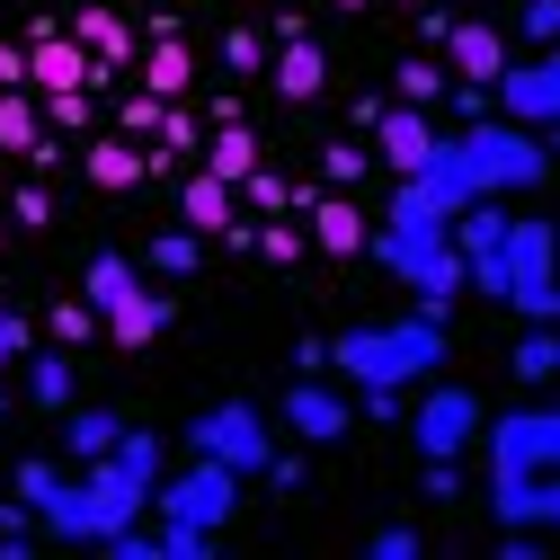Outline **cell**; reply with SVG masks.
<instances>
[{
  "label": "cell",
  "instance_id": "6da1fadb",
  "mask_svg": "<svg viewBox=\"0 0 560 560\" xmlns=\"http://www.w3.org/2000/svg\"><path fill=\"white\" fill-rule=\"evenodd\" d=\"M329 365L347 374V383H392V392H409L418 374H436L445 365V312H428L418 303L409 320H383V329H347V338H329Z\"/></svg>",
  "mask_w": 560,
  "mask_h": 560
},
{
  "label": "cell",
  "instance_id": "7a4b0ae2",
  "mask_svg": "<svg viewBox=\"0 0 560 560\" xmlns=\"http://www.w3.org/2000/svg\"><path fill=\"white\" fill-rule=\"evenodd\" d=\"M454 143H463V161H471L480 196H516V187H542V178H551L542 133H525L516 116H480V125H463V133H454Z\"/></svg>",
  "mask_w": 560,
  "mask_h": 560
},
{
  "label": "cell",
  "instance_id": "3957f363",
  "mask_svg": "<svg viewBox=\"0 0 560 560\" xmlns=\"http://www.w3.org/2000/svg\"><path fill=\"white\" fill-rule=\"evenodd\" d=\"M152 508H161V525H205V534H214V525L241 508V471H232V463H214V454H196L178 480H161V489H152Z\"/></svg>",
  "mask_w": 560,
  "mask_h": 560
},
{
  "label": "cell",
  "instance_id": "277c9868",
  "mask_svg": "<svg viewBox=\"0 0 560 560\" xmlns=\"http://www.w3.org/2000/svg\"><path fill=\"white\" fill-rule=\"evenodd\" d=\"M187 445H196V454H214V463H232L241 480L276 463V428H267V418H258L249 400H223V409H205L196 428H187Z\"/></svg>",
  "mask_w": 560,
  "mask_h": 560
},
{
  "label": "cell",
  "instance_id": "5b68a950",
  "mask_svg": "<svg viewBox=\"0 0 560 560\" xmlns=\"http://www.w3.org/2000/svg\"><path fill=\"white\" fill-rule=\"evenodd\" d=\"M409 436H418V463H463V445L480 436V400H471L463 383H436L428 400H418Z\"/></svg>",
  "mask_w": 560,
  "mask_h": 560
},
{
  "label": "cell",
  "instance_id": "8992f818",
  "mask_svg": "<svg viewBox=\"0 0 560 560\" xmlns=\"http://www.w3.org/2000/svg\"><path fill=\"white\" fill-rule=\"evenodd\" d=\"M551 463H560V409L489 418V480H499V471H551Z\"/></svg>",
  "mask_w": 560,
  "mask_h": 560
},
{
  "label": "cell",
  "instance_id": "52a82bcc",
  "mask_svg": "<svg viewBox=\"0 0 560 560\" xmlns=\"http://www.w3.org/2000/svg\"><path fill=\"white\" fill-rule=\"evenodd\" d=\"M489 516L560 534V463H551V471H499V480H489Z\"/></svg>",
  "mask_w": 560,
  "mask_h": 560
},
{
  "label": "cell",
  "instance_id": "ba28073f",
  "mask_svg": "<svg viewBox=\"0 0 560 560\" xmlns=\"http://www.w3.org/2000/svg\"><path fill=\"white\" fill-rule=\"evenodd\" d=\"M374 143H383V170H392V178H418V170H428V152L445 143V133H436V116H428V107L392 98V107H383V125H374Z\"/></svg>",
  "mask_w": 560,
  "mask_h": 560
},
{
  "label": "cell",
  "instance_id": "9c48e42d",
  "mask_svg": "<svg viewBox=\"0 0 560 560\" xmlns=\"http://www.w3.org/2000/svg\"><path fill=\"white\" fill-rule=\"evenodd\" d=\"M27 81H36L45 98H54V90H90V81H98V62H90V45H81V36H62V27L45 19V27H36V45H27Z\"/></svg>",
  "mask_w": 560,
  "mask_h": 560
},
{
  "label": "cell",
  "instance_id": "30bf717a",
  "mask_svg": "<svg viewBox=\"0 0 560 560\" xmlns=\"http://www.w3.org/2000/svg\"><path fill=\"white\" fill-rule=\"evenodd\" d=\"M499 107L516 125H560V45H542V62H525V72L499 81Z\"/></svg>",
  "mask_w": 560,
  "mask_h": 560
},
{
  "label": "cell",
  "instance_id": "8fae6325",
  "mask_svg": "<svg viewBox=\"0 0 560 560\" xmlns=\"http://www.w3.org/2000/svg\"><path fill=\"white\" fill-rule=\"evenodd\" d=\"M285 428H294L303 445H338L347 428H357V418H347V400H338L329 383H312V374H303V383L285 392Z\"/></svg>",
  "mask_w": 560,
  "mask_h": 560
},
{
  "label": "cell",
  "instance_id": "7c38bea8",
  "mask_svg": "<svg viewBox=\"0 0 560 560\" xmlns=\"http://www.w3.org/2000/svg\"><path fill=\"white\" fill-rule=\"evenodd\" d=\"M542 276H560V232L542 214H516L508 223V294L516 285H542Z\"/></svg>",
  "mask_w": 560,
  "mask_h": 560
},
{
  "label": "cell",
  "instance_id": "4fadbf2b",
  "mask_svg": "<svg viewBox=\"0 0 560 560\" xmlns=\"http://www.w3.org/2000/svg\"><path fill=\"white\" fill-rule=\"evenodd\" d=\"M445 62H454L463 81H489V90H499V81H508V36H499V27H480V19H454Z\"/></svg>",
  "mask_w": 560,
  "mask_h": 560
},
{
  "label": "cell",
  "instance_id": "5bb4252c",
  "mask_svg": "<svg viewBox=\"0 0 560 560\" xmlns=\"http://www.w3.org/2000/svg\"><path fill=\"white\" fill-rule=\"evenodd\" d=\"M303 214H312V249H329V258H357V249H365V214H357V187H338V196H312Z\"/></svg>",
  "mask_w": 560,
  "mask_h": 560
},
{
  "label": "cell",
  "instance_id": "9a60e30c",
  "mask_svg": "<svg viewBox=\"0 0 560 560\" xmlns=\"http://www.w3.org/2000/svg\"><path fill=\"white\" fill-rule=\"evenodd\" d=\"M232 205H241V187H232V178L196 170V178L178 187V223H187V232H232Z\"/></svg>",
  "mask_w": 560,
  "mask_h": 560
},
{
  "label": "cell",
  "instance_id": "2e32d148",
  "mask_svg": "<svg viewBox=\"0 0 560 560\" xmlns=\"http://www.w3.org/2000/svg\"><path fill=\"white\" fill-rule=\"evenodd\" d=\"M161 329H170V294H161V285H133V294L107 312V338H116V347H152Z\"/></svg>",
  "mask_w": 560,
  "mask_h": 560
},
{
  "label": "cell",
  "instance_id": "e0dca14e",
  "mask_svg": "<svg viewBox=\"0 0 560 560\" xmlns=\"http://www.w3.org/2000/svg\"><path fill=\"white\" fill-rule=\"evenodd\" d=\"M418 187H428V196L445 205V214H463V205L480 196V178H471V161H463V143H454V133H445L436 152H428V170H418Z\"/></svg>",
  "mask_w": 560,
  "mask_h": 560
},
{
  "label": "cell",
  "instance_id": "ac0fdd59",
  "mask_svg": "<svg viewBox=\"0 0 560 560\" xmlns=\"http://www.w3.org/2000/svg\"><path fill=\"white\" fill-rule=\"evenodd\" d=\"M72 36L90 45V62H98V72H125V62H133V27H125L116 10H98V0L72 19Z\"/></svg>",
  "mask_w": 560,
  "mask_h": 560
},
{
  "label": "cell",
  "instance_id": "d6986e66",
  "mask_svg": "<svg viewBox=\"0 0 560 560\" xmlns=\"http://www.w3.org/2000/svg\"><path fill=\"white\" fill-rule=\"evenodd\" d=\"M267 81H276V98H294V107H303V98H320V90H329V62H320V45H312V36H294L285 54H276V72H267Z\"/></svg>",
  "mask_w": 560,
  "mask_h": 560
},
{
  "label": "cell",
  "instance_id": "ffe728a7",
  "mask_svg": "<svg viewBox=\"0 0 560 560\" xmlns=\"http://www.w3.org/2000/svg\"><path fill=\"white\" fill-rule=\"evenodd\" d=\"M508 223H516V214H499V196H471L463 214H454V249H463V267L489 258V249H508Z\"/></svg>",
  "mask_w": 560,
  "mask_h": 560
},
{
  "label": "cell",
  "instance_id": "44dd1931",
  "mask_svg": "<svg viewBox=\"0 0 560 560\" xmlns=\"http://www.w3.org/2000/svg\"><path fill=\"white\" fill-rule=\"evenodd\" d=\"M187 81H196V54H187L178 36H152V54H143V90H161V98H187Z\"/></svg>",
  "mask_w": 560,
  "mask_h": 560
},
{
  "label": "cell",
  "instance_id": "7402d4cb",
  "mask_svg": "<svg viewBox=\"0 0 560 560\" xmlns=\"http://www.w3.org/2000/svg\"><path fill=\"white\" fill-rule=\"evenodd\" d=\"M143 152H133V133L125 143H90V187H107V196H125V187H143Z\"/></svg>",
  "mask_w": 560,
  "mask_h": 560
},
{
  "label": "cell",
  "instance_id": "603a6c76",
  "mask_svg": "<svg viewBox=\"0 0 560 560\" xmlns=\"http://www.w3.org/2000/svg\"><path fill=\"white\" fill-rule=\"evenodd\" d=\"M116 436H125V418H116V409H81L72 428H62L72 463H107V454H116Z\"/></svg>",
  "mask_w": 560,
  "mask_h": 560
},
{
  "label": "cell",
  "instance_id": "cb8c5ba5",
  "mask_svg": "<svg viewBox=\"0 0 560 560\" xmlns=\"http://www.w3.org/2000/svg\"><path fill=\"white\" fill-rule=\"evenodd\" d=\"M205 170H214V178H232V187H241V178L258 170V133H249V125H223L214 143H205Z\"/></svg>",
  "mask_w": 560,
  "mask_h": 560
},
{
  "label": "cell",
  "instance_id": "d4e9b609",
  "mask_svg": "<svg viewBox=\"0 0 560 560\" xmlns=\"http://www.w3.org/2000/svg\"><path fill=\"white\" fill-rule=\"evenodd\" d=\"M508 365H516L525 383H551V374H560V329H551V320H534V329L516 338V357H508Z\"/></svg>",
  "mask_w": 560,
  "mask_h": 560
},
{
  "label": "cell",
  "instance_id": "484cf974",
  "mask_svg": "<svg viewBox=\"0 0 560 560\" xmlns=\"http://www.w3.org/2000/svg\"><path fill=\"white\" fill-rule=\"evenodd\" d=\"M81 294H90L98 312H116V303L133 294V267H125L116 249H98V258H90V276H81Z\"/></svg>",
  "mask_w": 560,
  "mask_h": 560
},
{
  "label": "cell",
  "instance_id": "4316f807",
  "mask_svg": "<svg viewBox=\"0 0 560 560\" xmlns=\"http://www.w3.org/2000/svg\"><path fill=\"white\" fill-rule=\"evenodd\" d=\"M27 400H36V409H62V400H72V357H62V347H54V357H27Z\"/></svg>",
  "mask_w": 560,
  "mask_h": 560
},
{
  "label": "cell",
  "instance_id": "83f0119b",
  "mask_svg": "<svg viewBox=\"0 0 560 560\" xmlns=\"http://www.w3.org/2000/svg\"><path fill=\"white\" fill-rule=\"evenodd\" d=\"M214 62H223L232 81H258V72H267V36H258V27H232V36L214 45Z\"/></svg>",
  "mask_w": 560,
  "mask_h": 560
},
{
  "label": "cell",
  "instance_id": "f1b7e54d",
  "mask_svg": "<svg viewBox=\"0 0 560 560\" xmlns=\"http://www.w3.org/2000/svg\"><path fill=\"white\" fill-rule=\"evenodd\" d=\"M45 329H54V347H81V338H98V329H107V312L81 294V303H54V312H45Z\"/></svg>",
  "mask_w": 560,
  "mask_h": 560
},
{
  "label": "cell",
  "instance_id": "f546056e",
  "mask_svg": "<svg viewBox=\"0 0 560 560\" xmlns=\"http://www.w3.org/2000/svg\"><path fill=\"white\" fill-rule=\"evenodd\" d=\"M392 98H409V107H436V98H445V72H436V62H418V54H409L400 72H392Z\"/></svg>",
  "mask_w": 560,
  "mask_h": 560
},
{
  "label": "cell",
  "instance_id": "4dcf8cb0",
  "mask_svg": "<svg viewBox=\"0 0 560 560\" xmlns=\"http://www.w3.org/2000/svg\"><path fill=\"white\" fill-rule=\"evenodd\" d=\"M241 196H249V205H258V214H294V205H303V196H294V187H285V178H276V170H267V161H258V170H249V178H241Z\"/></svg>",
  "mask_w": 560,
  "mask_h": 560
},
{
  "label": "cell",
  "instance_id": "1f68e13d",
  "mask_svg": "<svg viewBox=\"0 0 560 560\" xmlns=\"http://www.w3.org/2000/svg\"><path fill=\"white\" fill-rule=\"evenodd\" d=\"M152 267H161V276H196V267H205L196 232H187V223H178V232H161V241H152Z\"/></svg>",
  "mask_w": 560,
  "mask_h": 560
},
{
  "label": "cell",
  "instance_id": "d6a6232c",
  "mask_svg": "<svg viewBox=\"0 0 560 560\" xmlns=\"http://www.w3.org/2000/svg\"><path fill=\"white\" fill-rule=\"evenodd\" d=\"M161 116H170V98H161V90H143V81H133V90H125V107H116V125H125V133H161Z\"/></svg>",
  "mask_w": 560,
  "mask_h": 560
},
{
  "label": "cell",
  "instance_id": "836d02e7",
  "mask_svg": "<svg viewBox=\"0 0 560 560\" xmlns=\"http://www.w3.org/2000/svg\"><path fill=\"white\" fill-rule=\"evenodd\" d=\"M365 170H374V152H365V143H320V178H329V187H357Z\"/></svg>",
  "mask_w": 560,
  "mask_h": 560
},
{
  "label": "cell",
  "instance_id": "e575fe53",
  "mask_svg": "<svg viewBox=\"0 0 560 560\" xmlns=\"http://www.w3.org/2000/svg\"><path fill=\"white\" fill-rule=\"evenodd\" d=\"M303 249H312V223H267L258 232V258H276V267H294Z\"/></svg>",
  "mask_w": 560,
  "mask_h": 560
},
{
  "label": "cell",
  "instance_id": "d590c367",
  "mask_svg": "<svg viewBox=\"0 0 560 560\" xmlns=\"http://www.w3.org/2000/svg\"><path fill=\"white\" fill-rule=\"evenodd\" d=\"M27 542H36V508H27V499H0V551L19 560Z\"/></svg>",
  "mask_w": 560,
  "mask_h": 560
},
{
  "label": "cell",
  "instance_id": "8d00e7d4",
  "mask_svg": "<svg viewBox=\"0 0 560 560\" xmlns=\"http://www.w3.org/2000/svg\"><path fill=\"white\" fill-rule=\"evenodd\" d=\"M45 125L54 133H90V90H54L45 98Z\"/></svg>",
  "mask_w": 560,
  "mask_h": 560
},
{
  "label": "cell",
  "instance_id": "74e56055",
  "mask_svg": "<svg viewBox=\"0 0 560 560\" xmlns=\"http://www.w3.org/2000/svg\"><path fill=\"white\" fill-rule=\"evenodd\" d=\"M508 303H516L525 320H551V329H560V276H542V285H516Z\"/></svg>",
  "mask_w": 560,
  "mask_h": 560
},
{
  "label": "cell",
  "instance_id": "f35d334b",
  "mask_svg": "<svg viewBox=\"0 0 560 560\" xmlns=\"http://www.w3.org/2000/svg\"><path fill=\"white\" fill-rule=\"evenodd\" d=\"M10 223H19V232H45V223H54V196H45V187H19V196H10Z\"/></svg>",
  "mask_w": 560,
  "mask_h": 560
},
{
  "label": "cell",
  "instance_id": "ab89813d",
  "mask_svg": "<svg viewBox=\"0 0 560 560\" xmlns=\"http://www.w3.org/2000/svg\"><path fill=\"white\" fill-rule=\"evenodd\" d=\"M152 143H161V152H196V116H187L178 98H170V116H161V133H152Z\"/></svg>",
  "mask_w": 560,
  "mask_h": 560
},
{
  "label": "cell",
  "instance_id": "60d3db41",
  "mask_svg": "<svg viewBox=\"0 0 560 560\" xmlns=\"http://www.w3.org/2000/svg\"><path fill=\"white\" fill-rule=\"evenodd\" d=\"M445 98H454V116H463V125H480V116H489V98H499V90H489V81H454Z\"/></svg>",
  "mask_w": 560,
  "mask_h": 560
},
{
  "label": "cell",
  "instance_id": "b9f144b4",
  "mask_svg": "<svg viewBox=\"0 0 560 560\" xmlns=\"http://www.w3.org/2000/svg\"><path fill=\"white\" fill-rule=\"evenodd\" d=\"M365 551H374V560H418V525H383Z\"/></svg>",
  "mask_w": 560,
  "mask_h": 560
},
{
  "label": "cell",
  "instance_id": "7bdbcfd3",
  "mask_svg": "<svg viewBox=\"0 0 560 560\" xmlns=\"http://www.w3.org/2000/svg\"><path fill=\"white\" fill-rule=\"evenodd\" d=\"M525 36L534 45H560V0H525Z\"/></svg>",
  "mask_w": 560,
  "mask_h": 560
},
{
  "label": "cell",
  "instance_id": "ee69618b",
  "mask_svg": "<svg viewBox=\"0 0 560 560\" xmlns=\"http://www.w3.org/2000/svg\"><path fill=\"white\" fill-rule=\"evenodd\" d=\"M19 357H27V320H19V312H10V303H0V374H10V365H19Z\"/></svg>",
  "mask_w": 560,
  "mask_h": 560
},
{
  "label": "cell",
  "instance_id": "f6af8a7d",
  "mask_svg": "<svg viewBox=\"0 0 560 560\" xmlns=\"http://www.w3.org/2000/svg\"><path fill=\"white\" fill-rule=\"evenodd\" d=\"M471 285H480V294H508V249H489V258H471Z\"/></svg>",
  "mask_w": 560,
  "mask_h": 560
},
{
  "label": "cell",
  "instance_id": "bcb514c9",
  "mask_svg": "<svg viewBox=\"0 0 560 560\" xmlns=\"http://www.w3.org/2000/svg\"><path fill=\"white\" fill-rule=\"evenodd\" d=\"M0 90H27V45H0Z\"/></svg>",
  "mask_w": 560,
  "mask_h": 560
},
{
  "label": "cell",
  "instance_id": "7dc6e473",
  "mask_svg": "<svg viewBox=\"0 0 560 560\" xmlns=\"http://www.w3.org/2000/svg\"><path fill=\"white\" fill-rule=\"evenodd\" d=\"M428 499H463V471L454 463H428Z\"/></svg>",
  "mask_w": 560,
  "mask_h": 560
},
{
  "label": "cell",
  "instance_id": "c3c4849f",
  "mask_svg": "<svg viewBox=\"0 0 560 560\" xmlns=\"http://www.w3.org/2000/svg\"><path fill=\"white\" fill-rule=\"evenodd\" d=\"M542 152H551V161H560V125H542Z\"/></svg>",
  "mask_w": 560,
  "mask_h": 560
},
{
  "label": "cell",
  "instance_id": "681fc988",
  "mask_svg": "<svg viewBox=\"0 0 560 560\" xmlns=\"http://www.w3.org/2000/svg\"><path fill=\"white\" fill-rule=\"evenodd\" d=\"M338 10H374V0H338Z\"/></svg>",
  "mask_w": 560,
  "mask_h": 560
},
{
  "label": "cell",
  "instance_id": "f907efd6",
  "mask_svg": "<svg viewBox=\"0 0 560 560\" xmlns=\"http://www.w3.org/2000/svg\"><path fill=\"white\" fill-rule=\"evenodd\" d=\"M0 409H10V392H0Z\"/></svg>",
  "mask_w": 560,
  "mask_h": 560
},
{
  "label": "cell",
  "instance_id": "816d5d0a",
  "mask_svg": "<svg viewBox=\"0 0 560 560\" xmlns=\"http://www.w3.org/2000/svg\"><path fill=\"white\" fill-rule=\"evenodd\" d=\"M409 10H418V0H409Z\"/></svg>",
  "mask_w": 560,
  "mask_h": 560
}]
</instances>
